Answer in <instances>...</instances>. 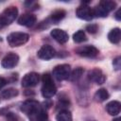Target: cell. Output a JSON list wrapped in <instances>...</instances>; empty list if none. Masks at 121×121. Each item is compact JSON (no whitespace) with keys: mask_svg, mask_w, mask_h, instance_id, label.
I'll use <instances>...</instances> for the list:
<instances>
[{"mask_svg":"<svg viewBox=\"0 0 121 121\" xmlns=\"http://www.w3.org/2000/svg\"><path fill=\"white\" fill-rule=\"evenodd\" d=\"M43 87H42V95L44 98H51L57 93V88L52 80V77L50 74L46 73L43 76Z\"/></svg>","mask_w":121,"mask_h":121,"instance_id":"obj_2","label":"cell"},{"mask_svg":"<svg viewBox=\"0 0 121 121\" xmlns=\"http://www.w3.org/2000/svg\"><path fill=\"white\" fill-rule=\"evenodd\" d=\"M6 84H7V80H6L4 78L0 77V89H1V88H3Z\"/></svg>","mask_w":121,"mask_h":121,"instance_id":"obj_27","label":"cell"},{"mask_svg":"<svg viewBox=\"0 0 121 121\" xmlns=\"http://www.w3.org/2000/svg\"><path fill=\"white\" fill-rule=\"evenodd\" d=\"M116 7V3L111 0L100 1L99 4L93 9L94 16L96 17H106L110 11H112Z\"/></svg>","mask_w":121,"mask_h":121,"instance_id":"obj_3","label":"cell"},{"mask_svg":"<svg viewBox=\"0 0 121 121\" xmlns=\"http://www.w3.org/2000/svg\"><path fill=\"white\" fill-rule=\"evenodd\" d=\"M71 69H70V65L69 64H60L57 65L54 69H53V77L57 79V80H64L67 79L69 78Z\"/></svg>","mask_w":121,"mask_h":121,"instance_id":"obj_6","label":"cell"},{"mask_svg":"<svg viewBox=\"0 0 121 121\" xmlns=\"http://www.w3.org/2000/svg\"><path fill=\"white\" fill-rule=\"evenodd\" d=\"M29 39L28 34L25 32H12L8 35L7 41L11 47H17L27 43Z\"/></svg>","mask_w":121,"mask_h":121,"instance_id":"obj_5","label":"cell"},{"mask_svg":"<svg viewBox=\"0 0 121 121\" xmlns=\"http://www.w3.org/2000/svg\"><path fill=\"white\" fill-rule=\"evenodd\" d=\"M120 109H121V104L119 101L116 100H112L106 105V111L111 115H117L120 112Z\"/></svg>","mask_w":121,"mask_h":121,"instance_id":"obj_15","label":"cell"},{"mask_svg":"<svg viewBox=\"0 0 121 121\" xmlns=\"http://www.w3.org/2000/svg\"><path fill=\"white\" fill-rule=\"evenodd\" d=\"M121 9H119L116 12H115V15H114V17H115V19L117 20V21H120L121 20Z\"/></svg>","mask_w":121,"mask_h":121,"instance_id":"obj_26","label":"cell"},{"mask_svg":"<svg viewBox=\"0 0 121 121\" xmlns=\"http://www.w3.org/2000/svg\"><path fill=\"white\" fill-rule=\"evenodd\" d=\"M18 95V91L14 88H8L6 90H4L1 94V96L5 99H9V98H12L14 96H16Z\"/></svg>","mask_w":121,"mask_h":121,"instance_id":"obj_19","label":"cell"},{"mask_svg":"<svg viewBox=\"0 0 121 121\" xmlns=\"http://www.w3.org/2000/svg\"><path fill=\"white\" fill-rule=\"evenodd\" d=\"M65 14H66L65 10H63V9H57V10L53 11V13L51 14V19L54 22H59L61 19L64 18Z\"/></svg>","mask_w":121,"mask_h":121,"instance_id":"obj_21","label":"cell"},{"mask_svg":"<svg viewBox=\"0 0 121 121\" xmlns=\"http://www.w3.org/2000/svg\"><path fill=\"white\" fill-rule=\"evenodd\" d=\"M21 111L29 116L31 121H46L47 113L40 106V103L34 99L26 100L22 106Z\"/></svg>","mask_w":121,"mask_h":121,"instance_id":"obj_1","label":"cell"},{"mask_svg":"<svg viewBox=\"0 0 121 121\" xmlns=\"http://www.w3.org/2000/svg\"><path fill=\"white\" fill-rule=\"evenodd\" d=\"M82 73H83V69L78 67V68H76L74 71L70 72V75H69V79L71 81H77L81 76H82Z\"/></svg>","mask_w":121,"mask_h":121,"instance_id":"obj_22","label":"cell"},{"mask_svg":"<svg viewBox=\"0 0 121 121\" xmlns=\"http://www.w3.org/2000/svg\"><path fill=\"white\" fill-rule=\"evenodd\" d=\"M76 52L84 58H95L98 55V49L94 45H84L79 46L76 49Z\"/></svg>","mask_w":121,"mask_h":121,"instance_id":"obj_8","label":"cell"},{"mask_svg":"<svg viewBox=\"0 0 121 121\" xmlns=\"http://www.w3.org/2000/svg\"><path fill=\"white\" fill-rule=\"evenodd\" d=\"M73 40H74L75 43H80L82 42H85L87 40L86 35H85V32L83 30H78L76 33H74Z\"/></svg>","mask_w":121,"mask_h":121,"instance_id":"obj_20","label":"cell"},{"mask_svg":"<svg viewBox=\"0 0 121 121\" xmlns=\"http://www.w3.org/2000/svg\"><path fill=\"white\" fill-rule=\"evenodd\" d=\"M109 96H110V95H109L108 91L104 88H101V89H98L95 92V94L94 95V98L96 102H103V101L107 100L109 98Z\"/></svg>","mask_w":121,"mask_h":121,"instance_id":"obj_17","label":"cell"},{"mask_svg":"<svg viewBox=\"0 0 121 121\" xmlns=\"http://www.w3.org/2000/svg\"><path fill=\"white\" fill-rule=\"evenodd\" d=\"M18 9L14 6L8 7L5 9L0 14V25L1 26H9L10 25L17 17Z\"/></svg>","mask_w":121,"mask_h":121,"instance_id":"obj_4","label":"cell"},{"mask_svg":"<svg viewBox=\"0 0 121 121\" xmlns=\"http://www.w3.org/2000/svg\"><path fill=\"white\" fill-rule=\"evenodd\" d=\"M36 21H37V18L32 13H25L18 18V24L24 26H27V27L35 25Z\"/></svg>","mask_w":121,"mask_h":121,"instance_id":"obj_14","label":"cell"},{"mask_svg":"<svg viewBox=\"0 0 121 121\" xmlns=\"http://www.w3.org/2000/svg\"><path fill=\"white\" fill-rule=\"evenodd\" d=\"M86 30H87L89 33L94 34V33H95V32L97 31V26H96L95 24H90V25H88V26H86Z\"/></svg>","mask_w":121,"mask_h":121,"instance_id":"obj_23","label":"cell"},{"mask_svg":"<svg viewBox=\"0 0 121 121\" xmlns=\"http://www.w3.org/2000/svg\"><path fill=\"white\" fill-rule=\"evenodd\" d=\"M108 40L112 43H118L121 40V30L119 27L112 28L108 34Z\"/></svg>","mask_w":121,"mask_h":121,"instance_id":"obj_16","label":"cell"},{"mask_svg":"<svg viewBox=\"0 0 121 121\" xmlns=\"http://www.w3.org/2000/svg\"><path fill=\"white\" fill-rule=\"evenodd\" d=\"M57 121H73L72 114L68 110H61L56 116Z\"/></svg>","mask_w":121,"mask_h":121,"instance_id":"obj_18","label":"cell"},{"mask_svg":"<svg viewBox=\"0 0 121 121\" xmlns=\"http://www.w3.org/2000/svg\"><path fill=\"white\" fill-rule=\"evenodd\" d=\"M112 65H113V68L115 70H119L120 69V66H121V58L120 57H117L113 60L112 61Z\"/></svg>","mask_w":121,"mask_h":121,"instance_id":"obj_24","label":"cell"},{"mask_svg":"<svg viewBox=\"0 0 121 121\" xmlns=\"http://www.w3.org/2000/svg\"><path fill=\"white\" fill-rule=\"evenodd\" d=\"M76 14L79 19H82V20H85V21H91L95 17L93 9H91L89 6H86L84 4L82 6H79L77 9Z\"/></svg>","mask_w":121,"mask_h":121,"instance_id":"obj_10","label":"cell"},{"mask_svg":"<svg viewBox=\"0 0 121 121\" xmlns=\"http://www.w3.org/2000/svg\"><path fill=\"white\" fill-rule=\"evenodd\" d=\"M50 35L59 43H65L68 41V39H69L68 34L64 30L60 29V28H54V29H52L51 32H50Z\"/></svg>","mask_w":121,"mask_h":121,"instance_id":"obj_13","label":"cell"},{"mask_svg":"<svg viewBox=\"0 0 121 121\" xmlns=\"http://www.w3.org/2000/svg\"><path fill=\"white\" fill-rule=\"evenodd\" d=\"M39 80H40L39 75L35 72H30V73L26 74L24 78H22V86L25 88L34 87L38 84Z\"/></svg>","mask_w":121,"mask_h":121,"instance_id":"obj_9","label":"cell"},{"mask_svg":"<svg viewBox=\"0 0 121 121\" xmlns=\"http://www.w3.org/2000/svg\"><path fill=\"white\" fill-rule=\"evenodd\" d=\"M88 78L89 80L95 82L97 84H102L106 80V77L103 72L98 68H94L88 72Z\"/></svg>","mask_w":121,"mask_h":121,"instance_id":"obj_11","label":"cell"},{"mask_svg":"<svg viewBox=\"0 0 121 121\" xmlns=\"http://www.w3.org/2000/svg\"><path fill=\"white\" fill-rule=\"evenodd\" d=\"M37 56L42 59V60H48L50 59H52L54 56H55V49L51 46V45H48V44H44L43 45L38 53H37Z\"/></svg>","mask_w":121,"mask_h":121,"instance_id":"obj_12","label":"cell"},{"mask_svg":"<svg viewBox=\"0 0 121 121\" xmlns=\"http://www.w3.org/2000/svg\"><path fill=\"white\" fill-rule=\"evenodd\" d=\"M7 118H8V121H17V119H18V116H16V115H14V114H12L11 112L7 116Z\"/></svg>","mask_w":121,"mask_h":121,"instance_id":"obj_25","label":"cell"},{"mask_svg":"<svg viewBox=\"0 0 121 121\" xmlns=\"http://www.w3.org/2000/svg\"><path fill=\"white\" fill-rule=\"evenodd\" d=\"M18 62H19V56L13 52H9L2 59L1 65L6 69H11L14 68L18 64Z\"/></svg>","mask_w":121,"mask_h":121,"instance_id":"obj_7","label":"cell"},{"mask_svg":"<svg viewBox=\"0 0 121 121\" xmlns=\"http://www.w3.org/2000/svg\"><path fill=\"white\" fill-rule=\"evenodd\" d=\"M112 121H121V118L120 117H117V118H114Z\"/></svg>","mask_w":121,"mask_h":121,"instance_id":"obj_28","label":"cell"}]
</instances>
